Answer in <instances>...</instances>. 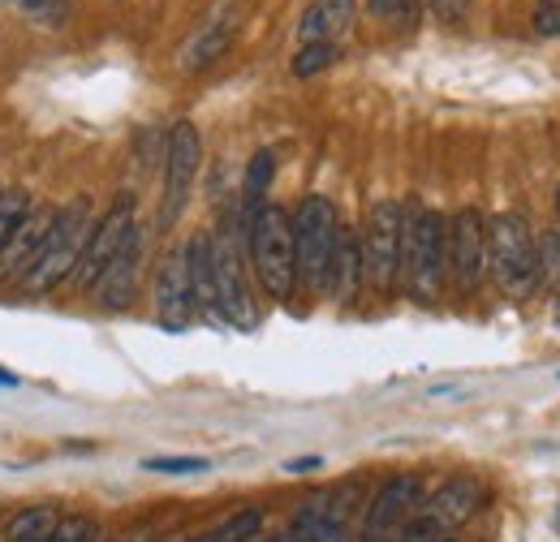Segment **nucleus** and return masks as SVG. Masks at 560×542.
<instances>
[{"instance_id": "2eb2a0df", "label": "nucleus", "mask_w": 560, "mask_h": 542, "mask_svg": "<svg viewBox=\"0 0 560 542\" xmlns=\"http://www.w3.org/2000/svg\"><path fill=\"white\" fill-rule=\"evenodd\" d=\"M52 215H57V211H48V207H31V211H26V220L18 224V233L9 237V246L0 250V280H22V275L31 271V263L39 259V250H44V241H48Z\"/></svg>"}, {"instance_id": "7ed1b4c3", "label": "nucleus", "mask_w": 560, "mask_h": 542, "mask_svg": "<svg viewBox=\"0 0 560 542\" xmlns=\"http://www.w3.org/2000/svg\"><path fill=\"white\" fill-rule=\"evenodd\" d=\"M341 211L328 195H306L293 207V263H298V293L324 297L328 263L341 237Z\"/></svg>"}, {"instance_id": "9d476101", "label": "nucleus", "mask_w": 560, "mask_h": 542, "mask_svg": "<svg viewBox=\"0 0 560 542\" xmlns=\"http://www.w3.org/2000/svg\"><path fill=\"white\" fill-rule=\"evenodd\" d=\"M130 228H135V199L121 195L117 203L95 220V228H91V237L82 246V259H78V268L70 275V284L78 293H95V284L104 280L108 263L117 259V250H121V241H126Z\"/></svg>"}, {"instance_id": "0eeeda50", "label": "nucleus", "mask_w": 560, "mask_h": 542, "mask_svg": "<svg viewBox=\"0 0 560 542\" xmlns=\"http://www.w3.org/2000/svg\"><path fill=\"white\" fill-rule=\"evenodd\" d=\"M237 233H246V224H242V228L224 224V228H215V233H211L215 306H220V323H229V328H242V332H250V328L259 323V310H255V302H250V284H246V268H242Z\"/></svg>"}, {"instance_id": "6e6552de", "label": "nucleus", "mask_w": 560, "mask_h": 542, "mask_svg": "<svg viewBox=\"0 0 560 542\" xmlns=\"http://www.w3.org/2000/svg\"><path fill=\"white\" fill-rule=\"evenodd\" d=\"M203 168V138L195 121H177L168 130V146H164V203H160V228H173L182 220V211L195 195Z\"/></svg>"}, {"instance_id": "f03ea898", "label": "nucleus", "mask_w": 560, "mask_h": 542, "mask_svg": "<svg viewBox=\"0 0 560 542\" xmlns=\"http://www.w3.org/2000/svg\"><path fill=\"white\" fill-rule=\"evenodd\" d=\"M246 224V259L255 268L259 288L272 302H289L298 293V263H293V211L280 203L255 207L242 215Z\"/></svg>"}, {"instance_id": "ddd939ff", "label": "nucleus", "mask_w": 560, "mask_h": 542, "mask_svg": "<svg viewBox=\"0 0 560 542\" xmlns=\"http://www.w3.org/2000/svg\"><path fill=\"white\" fill-rule=\"evenodd\" d=\"M479 508H483V482L470 474H457V478H448V482H440V486L422 499V512H427L431 521H440L448 534H453L457 526H466Z\"/></svg>"}, {"instance_id": "473e14b6", "label": "nucleus", "mask_w": 560, "mask_h": 542, "mask_svg": "<svg viewBox=\"0 0 560 542\" xmlns=\"http://www.w3.org/2000/svg\"><path fill=\"white\" fill-rule=\"evenodd\" d=\"M552 319H557V328H560V293H557V302H552Z\"/></svg>"}, {"instance_id": "4be33fe9", "label": "nucleus", "mask_w": 560, "mask_h": 542, "mask_svg": "<svg viewBox=\"0 0 560 542\" xmlns=\"http://www.w3.org/2000/svg\"><path fill=\"white\" fill-rule=\"evenodd\" d=\"M341 61V44H302L298 52H293V78H315V73H324V69H332Z\"/></svg>"}, {"instance_id": "1a4fd4ad", "label": "nucleus", "mask_w": 560, "mask_h": 542, "mask_svg": "<svg viewBox=\"0 0 560 542\" xmlns=\"http://www.w3.org/2000/svg\"><path fill=\"white\" fill-rule=\"evenodd\" d=\"M488 275V215L479 207H462L448 215V284L457 293H475Z\"/></svg>"}, {"instance_id": "4468645a", "label": "nucleus", "mask_w": 560, "mask_h": 542, "mask_svg": "<svg viewBox=\"0 0 560 542\" xmlns=\"http://www.w3.org/2000/svg\"><path fill=\"white\" fill-rule=\"evenodd\" d=\"M139 271H142V228L135 224L117 250V259L108 263L104 280L95 284V297L104 310H126L135 302V288H139Z\"/></svg>"}, {"instance_id": "6ab92c4d", "label": "nucleus", "mask_w": 560, "mask_h": 542, "mask_svg": "<svg viewBox=\"0 0 560 542\" xmlns=\"http://www.w3.org/2000/svg\"><path fill=\"white\" fill-rule=\"evenodd\" d=\"M233 31H237V22H233V13H220L215 22H208L186 48H182V73H203L208 66H215L224 52H229V44H233Z\"/></svg>"}, {"instance_id": "20e7f679", "label": "nucleus", "mask_w": 560, "mask_h": 542, "mask_svg": "<svg viewBox=\"0 0 560 542\" xmlns=\"http://www.w3.org/2000/svg\"><path fill=\"white\" fill-rule=\"evenodd\" d=\"M91 228H95V207H91L86 195H78L66 207H57L52 228H48V241H44L39 259L31 263V271L22 275V288L35 293V297H44L57 284H66L73 275V268H78V259H82V246H86Z\"/></svg>"}, {"instance_id": "39448f33", "label": "nucleus", "mask_w": 560, "mask_h": 542, "mask_svg": "<svg viewBox=\"0 0 560 542\" xmlns=\"http://www.w3.org/2000/svg\"><path fill=\"white\" fill-rule=\"evenodd\" d=\"M488 275L504 297H526L539 284V241L517 211L488 215Z\"/></svg>"}, {"instance_id": "e433bc0d", "label": "nucleus", "mask_w": 560, "mask_h": 542, "mask_svg": "<svg viewBox=\"0 0 560 542\" xmlns=\"http://www.w3.org/2000/svg\"><path fill=\"white\" fill-rule=\"evenodd\" d=\"M190 542H211V534H208V539H190Z\"/></svg>"}, {"instance_id": "423d86ee", "label": "nucleus", "mask_w": 560, "mask_h": 542, "mask_svg": "<svg viewBox=\"0 0 560 542\" xmlns=\"http://www.w3.org/2000/svg\"><path fill=\"white\" fill-rule=\"evenodd\" d=\"M401 233H406V203L380 199L362 220V280L375 297H388L401 284Z\"/></svg>"}, {"instance_id": "b1692460", "label": "nucleus", "mask_w": 560, "mask_h": 542, "mask_svg": "<svg viewBox=\"0 0 560 542\" xmlns=\"http://www.w3.org/2000/svg\"><path fill=\"white\" fill-rule=\"evenodd\" d=\"M422 0H371V17H380L384 26H397V31H410L419 22Z\"/></svg>"}, {"instance_id": "aec40b11", "label": "nucleus", "mask_w": 560, "mask_h": 542, "mask_svg": "<svg viewBox=\"0 0 560 542\" xmlns=\"http://www.w3.org/2000/svg\"><path fill=\"white\" fill-rule=\"evenodd\" d=\"M61 512L52 504H35V508H22L9 517L4 526V542H48V534L57 530Z\"/></svg>"}, {"instance_id": "a878e982", "label": "nucleus", "mask_w": 560, "mask_h": 542, "mask_svg": "<svg viewBox=\"0 0 560 542\" xmlns=\"http://www.w3.org/2000/svg\"><path fill=\"white\" fill-rule=\"evenodd\" d=\"M147 474H173V478H186V474H208L211 461L208 457H147L142 461Z\"/></svg>"}, {"instance_id": "c9c22d12", "label": "nucleus", "mask_w": 560, "mask_h": 542, "mask_svg": "<svg viewBox=\"0 0 560 542\" xmlns=\"http://www.w3.org/2000/svg\"><path fill=\"white\" fill-rule=\"evenodd\" d=\"M557 215H560V186H557Z\"/></svg>"}, {"instance_id": "cd10ccee", "label": "nucleus", "mask_w": 560, "mask_h": 542, "mask_svg": "<svg viewBox=\"0 0 560 542\" xmlns=\"http://www.w3.org/2000/svg\"><path fill=\"white\" fill-rule=\"evenodd\" d=\"M95 539H100V526H95V517H82V512L61 517L57 530L48 534V542H95Z\"/></svg>"}, {"instance_id": "dca6fc26", "label": "nucleus", "mask_w": 560, "mask_h": 542, "mask_svg": "<svg viewBox=\"0 0 560 542\" xmlns=\"http://www.w3.org/2000/svg\"><path fill=\"white\" fill-rule=\"evenodd\" d=\"M362 288H366V280H362V241H358V228L341 224V237H337V250H332V263H328L324 293L337 306H350Z\"/></svg>"}, {"instance_id": "412c9836", "label": "nucleus", "mask_w": 560, "mask_h": 542, "mask_svg": "<svg viewBox=\"0 0 560 542\" xmlns=\"http://www.w3.org/2000/svg\"><path fill=\"white\" fill-rule=\"evenodd\" d=\"M272 177H277V155H272V151H255V160H250V168H246V186H242V199H246V211H242V215H250L255 207L268 203Z\"/></svg>"}, {"instance_id": "72a5a7b5", "label": "nucleus", "mask_w": 560, "mask_h": 542, "mask_svg": "<svg viewBox=\"0 0 560 542\" xmlns=\"http://www.w3.org/2000/svg\"><path fill=\"white\" fill-rule=\"evenodd\" d=\"M259 542H289V539H284V534H280V539H259Z\"/></svg>"}, {"instance_id": "5701e85b", "label": "nucleus", "mask_w": 560, "mask_h": 542, "mask_svg": "<svg viewBox=\"0 0 560 542\" xmlns=\"http://www.w3.org/2000/svg\"><path fill=\"white\" fill-rule=\"evenodd\" d=\"M264 508H242V512H233L215 534H211V542H259V534H264Z\"/></svg>"}, {"instance_id": "a211bd4d", "label": "nucleus", "mask_w": 560, "mask_h": 542, "mask_svg": "<svg viewBox=\"0 0 560 542\" xmlns=\"http://www.w3.org/2000/svg\"><path fill=\"white\" fill-rule=\"evenodd\" d=\"M186 268H190V293H195V310L220 323V306H215V271H211V233H195L186 241Z\"/></svg>"}, {"instance_id": "f8f14e48", "label": "nucleus", "mask_w": 560, "mask_h": 542, "mask_svg": "<svg viewBox=\"0 0 560 542\" xmlns=\"http://www.w3.org/2000/svg\"><path fill=\"white\" fill-rule=\"evenodd\" d=\"M195 293H190V268H186V246L168 250L155 271V319L168 332H186L195 323Z\"/></svg>"}, {"instance_id": "c756f323", "label": "nucleus", "mask_w": 560, "mask_h": 542, "mask_svg": "<svg viewBox=\"0 0 560 542\" xmlns=\"http://www.w3.org/2000/svg\"><path fill=\"white\" fill-rule=\"evenodd\" d=\"M466 9H470V0H431V13L440 26H457L466 17Z\"/></svg>"}, {"instance_id": "393cba45", "label": "nucleus", "mask_w": 560, "mask_h": 542, "mask_svg": "<svg viewBox=\"0 0 560 542\" xmlns=\"http://www.w3.org/2000/svg\"><path fill=\"white\" fill-rule=\"evenodd\" d=\"M31 195H22V190H0V250L9 246V237L18 233V224L26 220V211H31Z\"/></svg>"}, {"instance_id": "7c9ffc66", "label": "nucleus", "mask_w": 560, "mask_h": 542, "mask_svg": "<svg viewBox=\"0 0 560 542\" xmlns=\"http://www.w3.org/2000/svg\"><path fill=\"white\" fill-rule=\"evenodd\" d=\"M319 466H324V457H302V461H289L284 470L289 474H306V470H319Z\"/></svg>"}, {"instance_id": "f3484780", "label": "nucleus", "mask_w": 560, "mask_h": 542, "mask_svg": "<svg viewBox=\"0 0 560 542\" xmlns=\"http://www.w3.org/2000/svg\"><path fill=\"white\" fill-rule=\"evenodd\" d=\"M353 22V0H311L298 22V44H337Z\"/></svg>"}, {"instance_id": "c85d7f7f", "label": "nucleus", "mask_w": 560, "mask_h": 542, "mask_svg": "<svg viewBox=\"0 0 560 542\" xmlns=\"http://www.w3.org/2000/svg\"><path fill=\"white\" fill-rule=\"evenodd\" d=\"M530 26H535V35H544V39L560 35V0H544V4L535 9Z\"/></svg>"}, {"instance_id": "f704fd0d", "label": "nucleus", "mask_w": 560, "mask_h": 542, "mask_svg": "<svg viewBox=\"0 0 560 542\" xmlns=\"http://www.w3.org/2000/svg\"><path fill=\"white\" fill-rule=\"evenodd\" d=\"M435 542H457V539H453V534H444V539H435Z\"/></svg>"}, {"instance_id": "bb28decb", "label": "nucleus", "mask_w": 560, "mask_h": 542, "mask_svg": "<svg viewBox=\"0 0 560 542\" xmlns=\"http://www.w3.org/2000/svg\"><path fill=\"white\" fill-rule=\"evenodd\" d=\"M31 22L39 26H61L70 17V0H13Z\"/></svg>"}, {"instance_id": "9b49d317", "label": "nucleus", "mask_w": 560, "mask_h": 542, "mask_svg": "<svg viewBox=\"0 0 560 542\" xmlns=\"http://www.w3.org/2000/svg\"><path fill=\"white\" fill-rule=\"evenodd\" d=\"M422 478L419 474H393L366 504L362 512V534L366 539H393L415 512L422 508Z\"/></svg>"}, {"instance_id": "2f4dec72", "label": "nucleus", "mask_w": 560, "mask_h": 542, "mask_svg": "<svg viewBox=\"0 0 560 542\" xmlns=\"http://www.w3.org/2000/svg\"><path fill=\"white\" fill-rule=\"evenodd\" d=\"M0 388H18V375H13V370H4V366H0Z\"/></svg>"}, {"instance_id": "f257e3e1", "label": "nucleus", "mask_w": 560, "mask_h": 542, "mask_svg": "<svg viewBox=\"0 0 560 542\" xmlns=\"http://www.w3.org/2000/svg\"><path fill=\"white\" fill-rule=\"evenodd\" d=\"M448 284V220L431 207L406 203L401 233V288L419 302L435 306Z\"/></svg>"}]
</instances>
